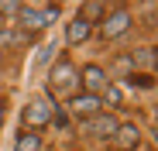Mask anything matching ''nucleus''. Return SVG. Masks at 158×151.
Returning a JSON list of instances; mask_svg holds the SVG:
<instances>
[{"instance_id":"f257e3e1","label":"nucleus","mask_w":158,"mask_h":151,"mask_svg":"<svg viewBox=\"0 0 158 151\" xmlns=\"http://www.w3.org/2000/svg\"><path fill=\"white\" fill-rule=\"evenodd\" d=\"M76 89H79V72H76V65L69 62V59H62L55 69H52V79H48V93H52V100L55 96H76Z\"/></svg>"},{"instance_id":"f03ea898","label":"nucleus","mask_w":158,"mask_h":151,"mask_svg":"<svg viewBox=\"0 0 158 151\" xmlns=\"http://www.w3.org/2000/svg\"><path fill=\"white\" fill-rule=\"evenodd\" d=\"M52 117H55V100L48 96H35L28 107H24V127H45V124H52Z\"/></svg>"},{"instance_id":"7ed1b4c3","label":"nucleus","mask_w":158,"mask_h":151,"mask_svg":"<svg viewBox=\"0 0 158 151\" xmlns=\"http://www.w3.org/2000/svg\"><path fill=\"white\" fill-rule=\"evenodd\" d=\"M59 7H24L17 10V21H21V28H28V31H45L52 21H55Z\"/></svg>"},{"instance_id":"20e7f679","label":"nucleus","mask_w":158,"mask_h":151,"mask_svg":"<svg viewBox=\"0 0 158 151\" xmlns=\"http://www.w3.org/2000/svg\"><path fill=\"white\" fill-rule=\"evenodd\" d=\"M131 24H134V17H131V10H124V7H117L114 14H107V17H103V38H120L127 28H131Z\"/></svg>"},{"instance_id":"39448f33","label":"nucleus","mask_w":158,"mask_h":151,"mask_svg":"<svg viewBox=\"0 0 158 151\" xmlns=\"http://www.w3.org/2000/svg\"><path fill=\"white\" fill-rule=\"evenodd\" d=\"M79 83L86 86V96H100L103 89L110 86V79H107V72H103L100 65H86L83 72H79Z\"/></svg>"},{"instance_id":"423d86ee","label":"nucleus","mask_w":158,"mask_h":151,"mask_svg":"<svg viewBox=\"0 0 158 151\" xmlns=\"http://www.w3.org/2000/svg\"><path fill=\"white\" fill-rule=\"evenodd\" d=\"M141 144V131L134 127V124H117V131H114V148L117 151H134Z\"/></svg>"},{"instance_id":"0eeeda50","label":"nucleus","mask_w":158,"mask_h":151,"mask_svg":"<svg viewBox=\"0 0 158 151\" xmlns=\"http://www.w3.org/2000/svg\"><path fill=\"white\" fill-rule=\"evenodd\" d=\"M86 131H89V134H96V137H114V131H117V120H114V117H103V113H96V117H89Z\"/></svg>"},{"instance_id":"6e6552de","label":"nucleus","mask_w":158,"mask_h":151,"mask_svg":"<svg viewBox=\"0 0 158 151\" xmlns=\"http://www.w3.org/2000/svg\"><path fill=\"white\" fill-rule=\"evenodd\" d=\"M89 31H93V28H89L86 17H72V24L65 28V41H69V45H83V41L89 38Z\"/></svg>"},{"instance_id":"1a4fd4ad","label":"nucleus","mask_w":158,"mask_h":151,"mask_svg":"<svg viewBox=\"0 0 158 151\" xmlns=\"http://www.w3.org/2000/svg\"><path fill=\"white\" fill-rule=\"evenodd\" d=\"M72 113L76 117H96L100 113V96H72Z\"/></svg>"},{"instance_id":"9d476101","label":"nucleus","mask_w":158,"mask_h":151,"mask_svg":"<svg viewBox=\"0 0 158 151\" xmlns=\"http://www.w3.org/2000/svg\"><path fill=\"white\" fill-rule=\"evenodd\" d=\"M14 151H41V137H38V134H31V131H21V134H17Z\"/></svg>"},{"instance_id":"9b49d317","label":"nucleus","mask_w":158,"mask_h":151,"mask_svg":"<svg viewBox=\"0 0 158 151\" xmlns=\"http://www.w3.org/2000/svg\"><path fill=\"white\" fill-rule=\"evenodd\" d=\"M134 62L144 65V69H155V48H141V52H134Z\"/></svg>"},{"instance_id":"f8f14e48","label":"nucleus","mask_w":158,"mask_h":151,"mask_svg":"<svg viewBox=\"0 0 158 151\" xmlns=\"http://www.w3.org/2000/svg\"><path fill=\"white\" fill-rule=\"evenodd\" d=\"M103 93H107V103H110V107H120V100H124V96H120V86H114V83H110Z\"/></svg>"},{"instance_id":"ddd939ff","label":"nucleus","mask_w":158,"mask_h":151,"mask_svg":"<svg viewBox=\"0 0 158 151\" xmlns=\"http://www.w3.org/2000/svg\"><path fill=\"white\" fill-rule=\"evenodd\" d=\"M52 52H55V45H45L41 52H38V65H45V62L52 59Z\"/></svg>"},{"instance_id":"4468645a","label":"nucleus","mask_w":158,"mask_h":151,"mask_svg":"<svg viewBox=\"0 0 158 151\" xmlns=\"http://www.w3.org/2000/svg\"><path fill=\"white\" fill-rule=\"evenodd\" d=\"M17 10H21V4H10V0L0 4V14H17Z\"/></svg>"},{"instance_id":"2eb2a0df","label":"nucleus","mask_w":158,"mask_h":151,"mask_svg":"<svg viewBox=\"0 0 158 151\" xmlns=\"http://www.w3.org/2000/svg\"><path fill=\"white\" fill-rule=\"evenodd\" d=\"M0 124H4V100H0Z\"/></svg>"}]
</instances>
